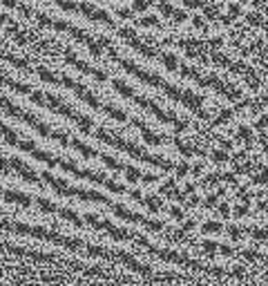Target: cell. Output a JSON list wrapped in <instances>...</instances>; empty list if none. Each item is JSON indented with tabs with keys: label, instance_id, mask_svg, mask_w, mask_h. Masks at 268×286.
Wrapping results in <instances>:
<instances>
[{
	"label": "cell",
	"instance_id": "52",
	"mask_svg": "<svg viewBox=\"0 0 268 286\" xmlns=\"http://www.w3.org/2000/svg\"><path fill=\"white\" fill-rule=\"evenodd\" d=\"M242 255L246 257V260H257V252H250V250H244Z\"/></svg>",
	"mask_w": 268,
	"mask_h": 286
},
{
	"label": "cell",
	"instance_id": "5",
	"mask_svg": "<svg viewBox=\"0 0 268 286\" xmlns=\"http://www.w3.org/2000/svg\"><path fill=\"white\" fill-rule=\"evenodd\" d=\"M58 166L65 170V172L74 174L76 179H88V181H92V184H98V186H108V181H110L108 174L94 172V170H83V168H78L74 161H70V159H60V156H58Z\"/></svg>",
	"mask_w": 268,
	"mask_h": 286
},
{
	"label": "cell",
	"instance_id": "41",
	"mask_svg": "<svg viewBox=\"0 0 268 286\" xmlns=\"http://www.w3.org/2000/svg\"><path fill=\"white\" fill-rule=\"evenodd\" d=\"M217 210H219V214H224V217H230V206H228V204H222Z\"/></svg>",
	"mask_w": 268,
	"mask_h": 286
},
{
	"label": "cell",
	"instance_id": "16",
	"mask_svg": "<svg viewBox=\"0 0 268 286\" xmlns=\"http://www.w3.org/2000/svg\"><path fill=\"white\" fill-rule=\"evenodd\" d=\"M36 74L40 76L45 83H52V85H60V76H56V74H52L50 70H45V68H38L36 70Z\"/></svg>",
	"mask_w": 268,
	"mask_h": 286
},
{
	"label": "cell",
	"instance_id": "45",
	"mask_svg": "<svg viewBox=\"0 0 268 286\" xmlns=\"http://www.w3.org/2000/svg\"><path fill=\"white\" fill-rule=\"evenodd\" d=\"M204 14H206V16H208V18H219V14L214 12L212 7H204Z\"/></svg>",
	"mask_w": 268,
	"mask_h": 286
},
{
	"label": "cell",
	"instance_id": "36",
	"mask_svg": "<svg viewBox=\"0 0 268 286\" xmlns=\"http://www.w3.org/2000/svg\"><path fill=\"white\" fill-rule=\"evenodd\" d=\"M252 181H255V184H266V181H268V168L262 170V174H255V179H252Z\"/></svg>",
	"mask_w": 268,
	"mask_h": 286
},
{
	"label": "cell",
	"instance_id": "38",
	"mask_svg": "<svg viewBox=\"0 0 268 286\" xmlns=\"http://www.w3.org/2000/svg\"><path fill=\"white\" fill-rule=\"evenodd\" d=\"M246 214H248V206H246V204L234 208V217H246Z\"/></svg>",
	"mask_w": 268,
	"mask_h": 286
},
{
	"label": "cell",
	"instance_id": "55",
	"mask_svg": "<svg viewBox=\"0 0 268 286\" xmlns=\"http://www.w3.org/2000/svg\"><path fill=\"white\" fill-rule=\"evenodd\" d=\"M266 2V0H255V2H252V4H255V7H262V4H264Z\"/></svg>",
	"mask_w": 268,
	"mask_h": 286
},
{
	"label": "cell",
	"instance_id": "47",
	"mask_svg": "<svg viewBox=\"0 0 268 286\" xmlns=\"http://www.w3.org/2000/svg\"><path fill=\"white\" fill-rule=\"evenodd\" d=\"M214 204H217V194H208V199H206V206H214Z\"/></svg>",
	"mask_w": 268,
	"mask_h": 286
},
{
	"label": "cell",
	"instance_id": "57",
	"mask_svg": "<svg viewBox=\"0 0 268 286\" xmlns=\"http://www.w3.org/2000/svg\"><path fill=\"white\" fill-rule=\"evenodd\" d=\"M242 2H248V0H242Z\"/></svg>",
	"mask_w": 268,
	"mask_h": 286
},
{
	"label": "cell",
	"instance_id": "24",
	"mask_svg": "<svg viewBox=\"0 0 268 286\" xmlns=\"http://www.w3.org/2000/svg\"><path fill=\"white\" fill-rule=\"evenodd\" d=\"M136 25H141V27H159V18H154V16H146V18H141V20H138Z\"/></svg>",
	"mask_w": 268,
	"mask_h": 286
},
{
	"label": "cell",
	"instance_id": "48",
	"mask_svg": "<svg viewBox=\"0 0 268 286\" xmlns=\"http://www.w3.org/2000/svg\"><path fill=\"white\" fill-rule=\"evenodd\" d=\"M217 248L222 250V252H224V255H226V257H230V255H232V248H230V246H217Z\"/></svg>",
	"mask_w": 268,
	"mask_h": 286
},
{
	"label": "cell",
	"instance_id": "31",
	"mask_svg": "<svg viewBox=\"0 0 268 286\" xmlns=\"http://www.w3.org/2000/svg\"><path fill=\"white\" fill-rule=\"evenodd\" d=\"M212 60H214V63H217V65H224V68H230V60H228L226 58V56H222V54H212Z\"/></svg>",
	"mask_w": 268,
	"mask_h": 286
},
{
	"label": "cell",
	"instance_id": "12",
	"mask_svg": "<svg viewBox=\"0 0 268 286\" xmlns=\"http://www.w3.org/2000/svg\"><path fill=\"white\" fill-rule=\"evenodd\" d=\"M2 199L4 202H12V204H18V206H32V199H30V194H22V192H18V190H4L2 192Z\"/></svg>",
	"mask_w": 268,
	"mask_h": 286
},
{
	"label": "cell",
	"instance_id": "7",
	"mask_svg": "<svg viewBox=\"0 0 268 286\" xmlns=\"http://www.w3.org/2000/svg\"><path fill=\"white\" fill-rule=\"evenodd\" d=\"M65 63H70V65H74L78 72H83V74H90V76H94L96 80H108V74L105 72H100V70H94L92 65H88L85 60H80V58H76V54L72 50H65Z\"/></svg>",
	"mask_w": 268,
	"mask_h": 286
},
{
	"label": "cell",
	"instance_id": "46",
	"mask_svg": "<svg viewBox=\"0 0 268 286\" xmlns=\"http://www.w3.org/2000/svg\"><path fill=\"white\" fill-rule=\"evenodd\" d=\"M228 9H230V18H237V16H239V12H242V9H239V4H230Z\"/></svg>",
	"mask_w": 268,
	"mask_h": 286
},
{
	"label": "cell",
	"instance_id": "30",
	"mask_svg": "<svg viewBox=\"0 0 268 286\" xmlns=\"http://www.w3.org/2000/svg\"><path fill=\"white\" fill-rule=\"evenodd\" d=\"M174 170H176V174H179V177H186V174L190 172V166H188V161H184V164L174 166Z\"/></svg>",
	"mask_w": 268,
	"mask_h": 286
},
{
	"label": "cell",
	"instance_id": "51",
	"mask_svg": "<svg viewBox=\"0 0 268 286\" xmlns=\"http://www.w3.org/2000/svg\"><path fill=\"white\" fill-rule=\"evenodd\" d=\"M222 42H224V40H222V38H212V40H210V42H208V45H210V47H214V50H217V47H219V45H222Z\"/></svg>",
	"mask_w": 268,
	"mask_h": 286
},
{
	"label": "cell",
	"instance_id": "19",
	"mask_svg": "<svg viewBox=\"0 0 268 286\" xmlns=\"http://www.w3.org/2000/svg\"><path fill=\"white\" fill-rule=\"evenodd\" d=\"M161 60H164V65L170 72H174V70H179V60H176V56L174 54H164L161 56Z\"/></svg>",
	"mask_w": 268,
	"mask_h": 286
},
{
	"label": "cell",
	"instance_id": "9",
	"mask_svg": "<svg viewBox=\"0 0 268 286\" xmlns=\"http://www.w3.org/2000/svg\"><path fill=\"white\" fill-rule=\"evenodd\" d=\"M9 166H12L14 172H18L25 181H30V184H38V181H40L36 174V170H32L30 166H27L25 161H20L18 156H12V159H9Z\"/></svg>",
	"mask_w": 268,
	"mask_h": 286
},
{
	"label": "cell",
	"instance_id": "40",
	"mask_svg": "<svg viewBox=\"0 0 268 286\" xmlns=\"http://www.w3.org/2000/svg\"><path fill=\"white\" fill-rule=\"evenodd\" d=\"M159 179L156 174H150V172H143V177H141V181H146V184H154V181Z\"/></svg>",
	"mask_w": 268,
	"mask_h": 286
},
{
	"label": "cell",
	"instance_id": "29",
	"mask_svg": "<svg viewBox=\"0 0 268 286\" xmlns=\"http://www.w3.org/2000/svg\"><path fill=\"white\" fill-rule=\"evenodd\" d=\"M230 116H232V110H224V112L217 116V121H214V126H219V123H226V121H230Z\"/></svg>",
	"mask_w": 268,
	"mask_h": 286
},
{
	"label": "cell",
	"instance_id": "2",
	"mask_svg": "<svg viewBox=\"0 0 268 286\" xmlns=\"http://www.w3.org/2000/svg\"><path fill=\"white\" fill-rule=\"evenodd\" d=\"M42 179H45V184H50L60 197H76V199H85V202H100V204H105V206H112V202H110L105 194H100L98 190L74 188V186H70L67 181L54 177L52 172H42Z\"/></svg>",
	"mask_w": 268,
	"mask_h": 286
},
{
	"label": "cell",
	"instance_id": "17",
	"mask_svg": "<svg viewBox=\"0 0 268 286\" xmlns=\"http://www.w3.org/2000/svg\"><path fill=\"white\" fill-rule=\"evenodd\" d=\"M98 159H103V164L108 166V168L116 170V172H123V170H126V166H123L121 161H116L114 156H110V154H98Z\"/></svg>",
	"mask_w": 268,
	"mask_h": 286
},
{
	"label": "cell",
	"instance_id": "27",
	"mask_svg": "<svg viewBox=\"0 0 268 286\" xmlns=\"http://www.w3.org/2000/svg\"><path fill=\"white\" fill-rule=\"evenodd\" d=\"M152 4V0H134V12H146L148 7H150Z\"/></svg>",
	"mask_w": 268,
	"mask_h": 286
},
{
	"label": "cell",
	"instance_id": "13",
	"mask_svg": "<svg viewBox=\"0 0 268 286\" xmlns=\"http://www.w3.org/2000/svg\"><path fill=\"white\" fill-rule=\"evenodd\" d=\"M128 45H130V47H132V50H136V52H138V54H143V56H146V58H156V56H159V54H156V52H154V50H152V47L143 45V42H141V40H138V38H136V36L128 38Z\"/></svg>",
	"mask_w": 268,
	"mask_h": 286
},
{
	"label": "cell",
	"instance_id": "44",
	"mask_svg": "<svg viewBox=\"0 0 268 286\" xmlns=\"http://www.w3.org/2000/svg\"><path fill=\"white\" fill-rule=\"evenodd\" d=\"M118 16L121 18H134V12H130V9H118Z\"/></svg>",
	"mask_w": 268,
	"mask_h": 286
},
{
	"label": "cell",
	"instance_id": "15",
	"mask_svg": "<svg viewBox=\"0 0 268 286\" xmlns=\"http://www.w3.org/2000/svg\"><path fill=\"white\" fill-rule=\"evenodd\" d=\"M54 214H60L63 219H67V222H72L74 226H83V222H80V217L76 214L74 210H70V208H60V206H56V212Z\"/></svg>",
	"mask_w": 268,
	"mask_h": 286
},
{
	"label": "cell",
	"instance_id": "34",
	"mask_svg": "<svg viewBox=\"0 0 268 286\" xmlns=\"http://www.w3.org/2000/svg\"><path fill=\"white\" fill-rule=\"evenodd\" d=\"M170 217L176 219V222H181V219H184V210H181V208H176V206H172L170 208Z\"/></svg>",
	"mask_w": 268,
	"mask_h": 286
},
{
	"label": "cell",
	"instance_id": "28",
	"mask_svg": "<svg viewBox=\"0 0 268 286\" xmlns=\"http://www.w3.org/2000/svg\"><path fill=\"white\" fill-rule=\"evenodd\" d=\"M0 172H4V174H12L14 172L12 166H9V159H4L2 154H0Z\"/></svg>",
	"mask_w": 268,
	"mask_h": 286
},
{
	"label": "cell",
	"instance_id": "49",
	"mask_svg": "<svg viewBox=\"0 0 268 286\" xmlns=\"http://www.w3.org/2000/svg\"><path fill=\"white\" fill-rule=\"evenodd\" d=\"M192 25H194V27H199V30H204V25H206V22H204V18H199V16H197V18H194V20H192Z\"/></svg>",
	"mask_w": 268,
	"mask_h": 286
},
{
	"label": "cell",
	"instance_id": "11",
	"mask_svg": "<svg viewBox=\"0 0 268 286\" xmlns=\"http://www.w3.org/2000/svg\"><path fill=\"white\" fill-rule=\"evenodd\" d=\"M132 123L138 128V132H141V134H143V141H146L148 146H161V143H164V136L154 134V132H152L150 128H148L143 121H138V118H132Z\"/></svg>",
	"mask_w": 268,
	"mask_h": 286
},
{
	"label": "cell",
	"instance_id": "42",
	"mask_svg": "<svg viewBox=\"0 0 268 286\" xmlns=\"http://www.w3.org/2000/svg\"><path fill=\"white\" fill-rule=\"evenodd\" d=\"M219 244H214V242H204V250L206 252H214V248H217Z\"/></svg>",
	"mask_w": 268,
	"mask_h": 286
},
{
	"label": "cell",
	"instance_id": "23",
	"mask_svg": "<svg viewBox=\"0 0 268 286\" xmlns=\"http://www.w3.org/2000/svg\"><path fill=\"white\" fill-rule=\"evenodd\" d=\"M222 224L219 222H208V224H204V226H201V230L204 232H222Z\"/></svg>",
	"mask_w": 268,
	"mask_h": 286
},
{
	"label": "cell",
	"instance_id": "32",
	"mask_svg": "<svg viewBox=\"0 0 268 286\" xmlns=\"http://www.w3.org/2000/svg\"><path fill=\"white\" fill-rule=\"evenodd\" d=\"M252 237H255L257 242H264V240H268V230H266V228H255Z\"/></svg>",
	"mask_w": 268,
	"mask_h": 286
},
{
	"label": "cell",
	"instance_id": "18",
	"mask_svg": "<svg viewBox=\"0 0 268 286\" xmlns=\"http://www.w3.org/2000/svg\"><path fill=\"white\" fill-rule=\"evenodd\" d=\"M123 172H126V179L130 181V184H134V181H141V177H143L141 170L132 168V166H126V170H123Z\"/></svg>",
	"mask_w": 268,
	"mask_h": 286
},
{
	"label": "cell",
	"instance_id": "37",
	"mask_svg": "<svg viewBox=\"0 0 268 286\" xmlns=\"http://www.w3.org/2000/svg\"><path fill=\"white\" fill-rule=\"evenodd\" d=\"M172 18H174L176 22H184V20H188V14H186V12H179V9H174V14H172Z\"/></svg>",
	"mask_w": 268,
	"mask_h": 286
},
{
	"label": "cell",
	"instance_id": "20",
	"mask_svg": "<svg viewBox=\"0 0 268 286\" xmlns=\"http://www.w3.org/2000/svg\"><path fill=\"white\" fill-rule=\"evenodd\" d=\"M143 204H146L152 212H156L161 208V199L159 197H152V194H150V197H143Z\"/></svg>",
	"mask_w": 268,
	"mask_h": 286
},
{
	"label": "cell",
	"instance_id": "6",
	"mask_svg": "<svg viewBox=\"0 0 268 286\" xmlns=\"http://www.w3.org/2000/svg\"><path fill=\"white\" fill-rule=\"evenodd\" d=\"M85 219H88V224H92L94 228H98V230H108L114 240H121V242H134L136 240V232H130V230H126V228H116L114 224L105 222V219H98L96 214H85Z\"/></svg>",
	"mask_w": 268,
	"mask_h": 286
},
{
	"label": "cell",
	"instance_id": "56",
	"mask_svg": "<svg viewBox=\"0 0 268 286\" xmlns=\"http://www.w3.org/2000/svg\"><path fill=\"white\" fill-rule=\"evenodd\" d=\"M2 192H4V190H2V188H0V197H2Z\"/></svg>",
	"mask_w": 268,
	"mask_h": 286
},
{
	"label": "cell",
	"instance_id": "3",
	"mask_svg": "<svg viewBox=\"0 0 268 286\" xmlns=\"http://www.w3.org/2000/svg\"><path fill=\"white\" fill-rule=\"evenodd\" d=\"M0 110H2V112H7L9 116L18 118V121H25L27 126H32L34 130L38 132V134H42V136H47V139H52V132H54V130H52L47 123H42L40 118L34 116L32 112H25V110H20L18 106H14V103L9 101V98H4L2 94H0Z\"/></svg>",
	"mask_w": 268,
	"mask_h": 286
},
{
	"label": "cell",
	"instance_id": "8",
	"mask_svg": "<svg viewBox=\"0 0 268 286\" xmlns=\"http://www.w3.org/2000/svg\"><path fill=\"white\" fill-rule=\"evenodd\" d=\"M78 14H83L85 18H90V20H94V22H103V25L116 30V25H114V20L110 18V14H105L103 9H96V7H92V4H88V2H78Z\"/></svg>",
	"mask_w": 268,
	"mask_h": 286
},
{
	"label": "cell",
	"instance_id": "43",
	"mask_svg": "<svg viewBox=\"0 0 268 286\" xmlns=\"http://www.w3.org/2000/svg\"><path fill=\"white\" fill-rule=\"evenodd\" d=\"M128 192H130L132 199H136V202H143V192H141V190H128Z\"/></svg>",
	"mask_w": 268,
	"mask_h": 286
},
{
	"label": "cell",
	"instance_id": "39",
	"mask_svg": "<svg viewBox=\"0 0 268 286\" xmlns=\"http://www.w3.org/2000/svg\"><path fill=\"white\" fill-rule=\"evenodd\" d=\"M212 159L214 161H228V152H222V150L212 152Z\"/></svg>",
	"mask_w": 268,
	"mask_h": 286
},
{
	"label": "cell",
	"instance_id": "1",
	"mask_svg": "<svg viewBox=\"0 0 268 286\" xmlns=\"http://www.w3.org/2000/svg\"><path fill=\"white\" fill-rule=\"evenodd\" d=\"M94 136H96V139H98V141L108 143V146H112V148H118V150L128 152V154H130V156H136V159L146 161V164H152V166H159V168H164V170H174V164H172V161H168V159H164V156H154V154H148V152H146V150H141V148L132 146V143H130V141L121 139V136L112 134V132H108V130H96V132H94Z\"/></svg>",
	"mask_w": 268,
	"mask_h": 286
},
{
	"label": "cell",
	"instance_id": "25",
	"mask_svg": "<svg viewBox=\"0 0 268 286\" xmlns=\"http://www.w3.org/2000/svg\"><path fill=\"white\" fill-rule=\"evenodd\" d=\"M246 20L250 22L252 27H264V18H262L260 14H248V16H246Z\"/></svg>",
	"mask_w": 268,
	"mask_h": 286
},
{
	"label": "cell",
	"instance_id": "10",
	"mask_svg": "<svg viewBox=\"0 0 268 286\" xmlns=\"http://www.w3.org/2000/svg\"><path fill=\"white\" fill-rule=\"evenodd\" d=\"M114 210V214L116 217H121V219H126V222H136V224H146V217L143 214H138V212H132L130 208H126L123 204H112L110 206Z\"/></svg>",
	"mask_w": 268,
	"mask_h": 286
},
{
	"label": "cell",
	"instance_id": "4",
	"mask_svg": "<svg viewBox=\"0 0 268 286\" xmlns=\"http://www.w3.org/2000/svg\"><path fill=\"white\" fill-rule=\"evenodd\" d=\"M45 106L52 110V112H56V114H63L65 118H70V121H74V123H78V128L83 132H92V126H94V121L90 116H85V114H78L76 110H72L70 106H67L65 101H60L58 96H54V94H45Z\"/></svg>",
	"mask_w": 268,
	"mask_h": 286
},
{
	"label": "cell",
	"instance_id": "35",
	"mask_svg": "<svg viewBox=\"0 0 268 286\" xmlns=\"http://www.w3.org/2000/svg\"><path fill=\"white\" fill-rule=\"evenodd\" d=\"M228 235H230V240H242V230L237 226H228Z\"/></svg>",
	"mask_w": 268,
	"mask_h": 286
},
{
	"label": "cell",
	"instance_id": "54",
	"mask_svg": "<svg viewBox=\"0 0 268 286\" xmlns=\"http://www.w3.org/2000/svg\"><path fill=\"white\" fill-rule=\"evenodd\" d=\"M230 20H232L230 16H222V22H224V25H230Z\"/></svg>",
	"mask_w": 268,
	"mask_h": 286
},
{
	"label": "cell",
	"instance_id": "53",
	"mask_svg": "<svg viewBox=\"0 0 268 286\" xmlns=\"http://www.w3.org/2000/svg\"><path fill=\"white\" fill-rule=\"evenodd\" d=\"M224 179H226L228 184H234V174H224Z\"/></svg>",
	"mask_w": 268,
	"mask_h": 286
},
{
	"label": "cell",
	"instance_id": "33",
	"mask_svg": "<svg viewBox=\"0 0 268 286\" xmlns=\"http://www.w3.org/2000/svg\"><path fill=\"white\" fill-rule=\"evenodd\" d=\"M159 9H161V14H164V16H172V14H174V7H172L170 2H161Z\"/></svg>",
	"mask_w": 268,
	"mask_h": 286
},
{
	"label": "cell",
	"instance_id": "21",
	"mask_svg": "<svg viewBox=\"0 0 268 286\" xmlns=\"http://www.w3.org/2000/svg\"><path fill=\"white\" fill-rule=\"evenodd\" d=\"M143 226H146L150 232H159V230H164V222H156V219H146V224H143Z\"/></svg>",
	"mask_w": 268,
	"mask_h": 286
},
{
	"label": "cell",
	"instance_id": "14",
	"mask_svg": "<svg viewBox=\"0 0 268 286\" xmlns=\"http://www.w3.org/2000/svg\"><path fill=\"white\" fill-rule=\"evenodd\" d=\"M70 146H72V148H76V150H78L80 154L85 156V159H96V156L100 154L98 150H92V148L85 146V143H80L78 139H70Z\"/></svg>",
	"mask_w": 268,
	"mask_h": 286
},
{
	"label": "cell",
	"instance_id": "50",
	"mask_svg": "<svg viewBox=\"0 0 268 286\" xmlns=\"http://www.w3.org/2000/svg\"><path fill=\"white\" fill-rule=\"evenodd\" d=\"M204 184H208V186H214V184H217V177H214V174H210V177H206V179H204Z\"/></svg>",
	"mask_w": 268,
	"mask_h": 286
},
{
	"label": "cell",
	"instance_id": "22",
	"mask_svg": "<svg viewBox=\"0 0 268 286\" xmlns=\"http://www.w3.org/2000/svg\"><path fill=\"white\" fill-rule=\"evenodd\" d=\"M174 143H176V148H179V152H181V154H184V156H192V154H194V150H192V148H190V146H186V143L181 141L179 136H176V139H174Z\"/></svg>",
	"mask_w": 268,
	"mask_h": 286
},
{
	"label": "cell",
	"instance_id": "26",
	"mask_svg": "<svg viewBox=\"0 0 268 286\" xmlns=\"http://www.w3.org/2000/svg\"><path fill=\"white\" fill-rule=\"evenodd\" d=\"M237 136L239 139H244V141H250L252 139V132H250V128H246V126H242L237 130Z\"/></svg>",
	"mask_w": 268,
	"mask_h": 286
}]
</instances>
